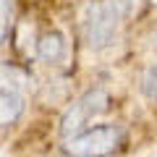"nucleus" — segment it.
<instances>
[{
	"label": "nucleus",
	"mask_w": 157,
	"mask_h": 157,
	"mask_svg": "<svg viewBox=\"0 0 157 157\" xmlns=\"http://www.w3.org/2000/svg\"><path fill=\"white\" fill-rule=\"evenodd\" d=\"M141 92L149 97L152 102H157V63H152L141 76Z\"/></svg>",
	"instance_id": "obj_8"
},
{
	"label": "nucleus",
	"mask_w": 157,
	"mask_h": 157,
	"mask_svg": "<svg viewBox=\"0 0 157 157\" xmlns=\"http://www.w3.org/2000/svg\"><path fill=\"white\" fill-rule=\"evenodd\" d=\"M136 8H139V0H92L84 18L86 45L92 50H102L113 45L121 26L128 16H134Z\"/></svg>",
	"instance_id": "obj_1"
},
{
	"label": "nucleus",
	"mask_w": 157,
	"mask_h": 157,
	"mask_svg": "<svg viewBox=\"0 0 157 157\" xmlns=\"http://www.w3.org/2000/svg\"><path fill=\"white\" fill-rule=\"evenodd\" d=\"M37 55L45 63H63L68 55V42L60 32H45L37 42Z\"/></svg>",
	"instance_id": "obj_4"
},
{
	"label": "nucleus",
	"mask_w": 157,
	"mask_h": 157,
	"mask_svg": "<svg viewBox=\"0 0 157 157\" xmlns=\"http://www.w3.org/2000/svg\"><path fill=\"white\" fill-rule=\"evenodd\" d=\"M24 97L13 89H0V128L16 126L24 115Z\"/></svg>",
	"instance_id": "obj_5"
},
{
	"label": "nucleus",
	"mask_w": 157,
	"mask_h": 157,
	"mask_svg": "<svg viewBox=\"0 0 157 157\" xmlns=\"http://www.w3.org/2000/svg\"><path fill=\"white\" fill-rule=\"evenodd\" d=\"M29 84L26 71H21L18 66H11V63H0V89H24Z\"/></svg>",
	"instance_id": "obj_6"
},
{
	"label": "nucleus",
	"mask_w": 157,
	"mask_h": 157,
	"mask_svg": "<svg viewBox=\"0 0 157 157\" xmlns=\"http://www.w3.org/2000/svg\"><path fill=\"white\" fill-rule=\"evenodd\" d=\"M152 42H155V45H157V34H155V37H152Z\"/></svg>",
	"instance_id": "obj_9"
},
{
	"label": "nucleus",
	"mask_w": 157,
	"mask_h": 157,
	"mask_svg": "<svg viewBox=\"0 0 157 157\" xmlns=\"http://www.w3.org/2000/svg\"><path fill=\"white\" fill-rule=\"evenodd\" d=\"M107 107H110V94H107V89H102V86L86 89L84 94L63 113L60 134L63 136H73V134H78V131H84L89 121H94L102 113H107Z\"/></svg>",
	"instance_id": "obj_3"
},
{
	"label": "nucleus",
	"mask_w": 157,
	"mask_h": 157,
	"mask_svg": "<svg viewBox=\"0 0 157 157\" xmlns=\"http://www.w3.org/2000/svg\"><path fill=\"white\" fill-rule=\"evenodd\" d=\"M123 144V128L118 123H102L66 136L63 152L68 157H107Z\"/></svg>",
	"instance_id": "obj_2"
},
{
	"label": "nucleus",
	"mask_w": 157,
	"mask_h": 157,
	"mask_svg": "<svg viewBox=\"0 0 157 157\" xmlns=\"http://www.w3.org/2000/svg\"><path fill=\"white\" fill-rule=\"evenodd\" d=\"M11 18H13V3L11 0H0V45L11 34V24H13Z\"/></svg>",
	"instance_id": "obj_7"
},
{
	"label": "nucleus",
	"mask_w": 157,
	"mask_h": 157,
	"mask_svg": "<svg viewBox=\"0 0 157 157\" xmlns=\"http://www.w3.org/2000/svg\"><path fill=\"white\" fill-rule=\"evenodd\" d=\"M149 3H152V6H157V0H149Z\"/></svg>",
	"instance_id": "obj_10"
}]
</instances>
